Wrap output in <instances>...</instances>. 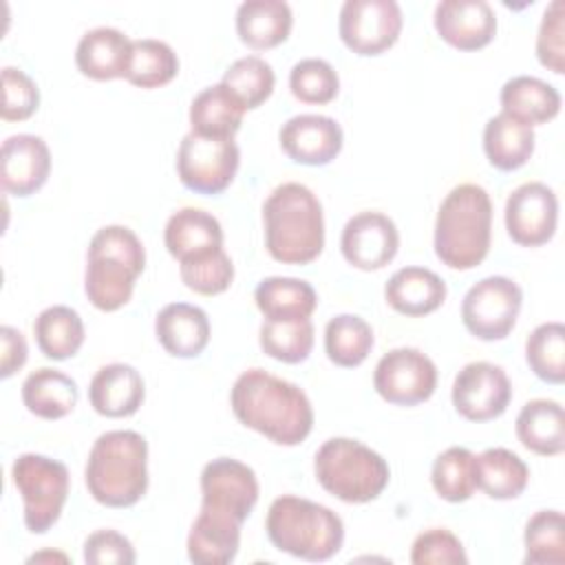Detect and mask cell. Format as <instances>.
I'll return each mask as SVG.
<instances>
[{
	"instance_id": "cell-15",
	"label": "cell",
	"mask_w": 565,
	"mask_h": 565,
	"mask_svg": "<svg viewBox=\"0 0 565 565\" xmlns=\"http://www.w3.org/2000/svg\"><path fill=\"white\" fill-rule=\"evenodd\" d=\"M340 249L349 265L362 271H375L395 258L399 249V232L382 212H358L342 227Z\"/></svg>"
},
{
	"instance_id": "cell-12",
	"label": "cell",
	"mask_w": 565,
	"mask_h": 565,
	"mask_svg": "<svg viewBox=\"0 0 565 565\" xmlns=\"http://www.w3.org/2000/svg\"><path fill=\"white\" fill-rule=\"evenodd\" d=\"M402 9L395 0H347L340 9L338 33L355 55H380L402 33Z\"/></svg>"
},
{
	"instance_id": "cell-29",
	"label": "cell",
	"mask_w": 565,
	"mask_h": 565,
	"mask_svg": "<svg viewBox=\"0 0 565 565\" xmlns=\"http://www.w3.org/2000/svg\"><path fill=\"white\" fill-rule=\"evenodd\" d=\"M483 152L497 170H519L534 152V130L508 113H499L483 128Z\"/></svg>"
},
{
	"instance_id": "cell-49",
	"label": "cell",
	"mask_w": 565,
	"mask_h": 565,
	"mask_svg": "<svg viewBox=\"0 0 565 565\" xmlns=\"http://www.w3.org/2000/svg\"><path fill=\"white\" fill-rule=\"evenodd\" d=\"M42 558H62V561H66V556H64V554H33V556L29 558V563H33V561H42Z\"/></svg>"
},
{
	"instance_id": "cell-23",
	"label": "cell",
	"mask_w": 565,
	"mask_h": 565,
	"mask_svg": "<svg viewBox=\"0 0 565 565\" xmlns=\"http://www.w3.org/2000/svg\"><path fill=\"white\" fill-rule=\"evenodd\" d=\"M132 53V40L113 26H97L86 31L75 49V64L82 75L108 82L126 77Z\"/></svg>"
},
{
	"instance_id": "cell-48",
	"label": "cell",
	"mask_w": 565,
	"mask_h": 565,
	"mask_svg": "<svg viewBox=\"0 0 565 565\" xmlns=\"http://www.w3.org/2000/svg\"><path fill=\"white\" fill-rule=\"evenodd\" d=\"M26 355H29V347L24 335L18 329L4 324L0 329V377L7 380L15 371H20L26 362Z\"/></svg>"
},
{
	"instance_id": "cell-17",
	"label": "cell",
	"mask_w": 565,
	"mask_h": 565,
	"mask_svg": "<svg viewBox=\"0 0 565 565\" xmlns=\"http://www.w3.org/2000/svg\"><path fill=\"white\" fill-rule=\"evenodd\" d=\"M282 152L302 166H327L342 150V128L327 115H296L278 132Z\"/></svg>"
},
{
	"instance_id": "cell-38",
	"label": "cell",
	"mask_w": 565,
	"mask_h": 565,
	"mask_svg": "<svg viewBox=\"0 0 565 565\" xmlns=\"http://www.w3.org/2000/svg\"><path fill=\"white\" fill-rule=\"evenodd\" d=\"M260 349L285 364L305 362L313 349V324L307 320H263L258 331Z\"/></svg>"
},
{
	"instance_id": "cell-37",
	"label": "cell",
	"mask_w": 565,
	"mask_h": 565,
	"mask_svg": "<svg viewBox=\"0 0 565 565\" xmlns=\"http://www.w3.org/2000/svg\"><path fill=\"white\" fill-rule=\"evenodd\" d=\"M179 73V57L163 40L143 38L132 40L130 64L126 79L139 88H159L174 79Z\"/></svg>"
},
{
	"instance_id": "cell-4",
	"label": "cell",
	"mask_w": 565,
	"mask_h": 565,
	"mask_svg": "<svg viewBox=\"0 0 565 565\" xmlns=\"http://www.w3.org/2000/svg\"><path fill=\"white\" fill-rule=\"evenodd\" d=\"M88 494L106 508H130L148 490V441L135 430H108L88 452Z\"/></svg>"
},
{
	"instance_id": "cell-7",
	"label": "cell",
	"mask_w": 565,
	"mask_h": 565,
	"mask_svg": "<svg viewBox=\"0 0 565 565\" xmlns=\"http://www.w3.org/2000/svg\"><path fill=\"white\" fill-rule=\"evenodd\" d=\"M313 472L318 483L344 503L377 499L391 479L384 457L349 437L327 439L313 457Z\"/></svg>"
},
{
	"instance_id": "cell-42",
	"label": "cell",
	"mask_w": 565,
	"mask_h": 565,
	"mask_svg": "<svg viewBox=\"0 0 565 565\" xmlns=\"http://www.w3.org/2000/svg\"><path fill=\"white\" fill-rule=\"evenodd\" d=\"M289 88L302 104H329L340 90V77L335 68L320 57H307L294 64L289 73Z\"/></svg>"
},
{
	"instance_id": "cell-30",
	"label": "cell",
	"mask_w": 565,
	"mask_h": 565,
	"mask_svg": "<svg viewBox=\"0 0 565 565\" xmlns=\"http://www.w3.org/2000/svg\"><path fill=\"white\" fill-rule=\"evenodd\" d=\"M256 307L265 320H307L316 311V289L300 278L269 276L254 291Z\"/></svg>"
},
{
	"instance_id": "cell-32",
	"label": "cell",
	"mask_w": 565,
	"mask_h": 565,
	"mask_svg": "<svg viewBox=\"0 0 565 565\" xmlns=\"http://www.w3.org/2000/svg\"><path fill=\"white\" fill-rule=\"evenodd\" d=\"M245 106L225 84L203 88L190 104V126L201 137H234L243 124Z\"/></svg>"
},
{
	"instance_id": "cell-33",
	"label": "cell",
	"mask_w": 565,
	"mask_h": 565,
	"mask_svg": "<svg viewBox=\"0 0 565 565\" xmlns=\"http://www.w3.org/2000/svg\"><path fill=\"white\" fill-rule=\"evenodd\" d=\"M33 333L40 351L49 360H68L84 344V322L79 313L66 305H53L38 313Z\"/></svg>"
},
{
	"instance_id": "cell-36",
	"label": "cell",
	"mask_w": 565,
	"mask_h": 565,
	"mask_svg": "<svg viewBox=\"0 0 565 565\" xmlns=\"http://www.w3.org/2000/svg\"><path fill=\"white\" fill-rule=\"evenodd\" d=\"M430 483L448 503L468 501L477 486V457L463 446H450L433 461Z\"/></svg>"
},
{
	"instance_id": "cell-27",
	"label": "cell",
	"mask_w": 565,
	"mask_h": 565,
	"mask_svg": "<svg viewBox=\"0 0 565 565\" xmlns=\"http://www.w3.org/2000/svg\"><path fill=\"white\" fill-rule=\"evenodd\" d=\"M501 113L527 124L539 126L554 119L561 110V93L532 75H516L508 79L499 95Z\"/></svg>"
},
{
	"instance_id": "cell-3",
	"label": "cell",
	"mask_w": 565,
	"mask_h": 565,
	"mask_svg": "<svg viewBox=\"0 0 565 565\" xmlns=\"http://www.w3.org/2000/svg\"><path fill=\"white\" fill-rule=\"evenodd\" d=\"M492 238V201L477 183L455 185L435 218V254L450 269H472L483 263Z\"/></svg>"
},
{
	"instance_id": "cell-24",
	"label": "cell",
	"mask_w": 565,
	"mask_h": 565,
	"mask_svg": "<svg viewBox=\"0 0 565 565\" xmlns=\"http://www.w3.org/2000/svg\"><path fill=\"white\" fill-rule=\"evenodd\" d=\"M154 333L166 353L196 358L210 342V320L201 307L170 302L154 318Z\"/></svg>"
},
{
	"instance_id": "cell-13",
	"label": "cell",
	"mask_w": 565,
	"mask_h": 565,
	"mask_svg": "<svg viewBox=\"0 0 565 565\" xmlns=\"http://www.w3.org/2000/svg\"><path fill=\"white\" fill-rule=\"evenodd\" d=\"M510 399V380L505 371L492 362H470L452 382V406L468 422H490L501 417Z\"/></svg>"
},
{
	"instance_id": "cell-31",
	"label": "cell",
	"mask_w": 565,
	"mask_h": 565,
	"mask_svg": "<svg viewBox=\"0 0 565 565\" xmlns=\"http://www.w3.org/2000/svg\"><path fill=\"white\" fill-rule=\"evenodd\" d=\"M22 402L35 417L62 419L77 404V384L66 373L42 366L22 382Z\"/></svg>"
},
{
	"instance_id": "cell-28",
	"label": "cell",
	"mask_w": 565,
	"mask_h": 565,
	"mask_svg": "<svg viewBox=\"0 0 565 565\" xmlns=\"http://www.w3.org/2000/svg\"><path fill=\"white\" fill-rule=\"evenodd\" d=\"M519 441L543 457L565 450V413L554 399H530L516 415Z\"/></svg>"
},
{
	"instance_id": "cell-41",
	"label": "cell",
	"mask_w": 565,
	"mask_h": 565,
	"mask_svg": "<svg viewBox=\"0 0 565 565\" xmlns=\"http://www.w3.org/2000/svg\"><path fill=\"white\" fill-rule=\"evenodd\" d=\"M523 563H554L565 561V521L558 510H539L525 525Z\"/></svg>"
},
{
	"instance_id": "cell-8",
	"label": "cell",
	"mask_w": 565,
	"mask_h": 565,
	"mask_svg": "<svg viewBox=\"0 0 565 565\" xmlns=\"http://www.w3.org/2000/svg\"><path fill=\"white\" fill-rule=\"evenodd\" d=\"M11 479L24 503V525L33 534L51 530L68 497V470L62 461L24 452L11 466Z\"/></svg>"
},
{
	"instance_id": "cell-40",
	"label": "cell",
	"mask_w": 565,
	"mask_h": 565,
	"mask_svg": "<svg viewBox=\"0 0 565 565\" xmlns=\"http://www.w3.org/2000/svg\"><path fill=\"white\" fill-rule=\"evenodd\" d=\"M221 84H225L234 93L245 110H254L274 93L276 75L269 62H265L263 57L245 55L227 66Z\"/></svg>"
},
{
	"instance_id": "cell-43",
	"label": "cell",
	"mask_w": 565,
	"mask_h": 565,
	"mask_svg": "<svg viewBox=\"0 0 565 565\" xmlns=\"http://www.w3.org/2000/svg\"><path fill=\"white\" fill-rule=\"evenodd\" d=\"M181 280L188 289L201 296L223 294L234 280V265L225 249H218L205 258L179 263Z\"/></svg>"
},
{
	"instance_id": "cell-18",
	"label": "cell",
	"mask_w": 565,
	"mask_h": 565,
	"mask_svg": "<svg viewBox=\"0 0 565 565\" xmlns=\"http://www.w3.org/2000/svg\"><path fill=\"white\" fill-rule=\"evenodd\" d=\"M51 152L42 137L20 132L2 143L0 154V183L7 194L31 196L49 179Z\"/></svg>"
},
{
	"instance_id": "cell-2",
	"label": "cell",
	"mask_w": 565,
	"mask_h": 565,
	"mask_svg": "<svg viewBox=\"0 0 565 565\" xmlns=\"http://www.w3.org/2000/svg\"><path fill=\"white\" fill-rule=\"evenodd\" d=\"M265 247L285 265H307L324 247V216L318 196L302 183L278 185L263 203Z\"/></svg>"
},
{
	"instance_id": "cell-16",
	"label": "cell",
	"mask_w": 565,
	"mask_h": 565,
	"mask_svg": "<svg viewBox=\"0 0 565 565\" xmlns=\"http://www.w3.org/2000/svg\"><path fill=\"white\" fill-rule=\"evenodd\" d=\"M258 501L256 472L232 457H218L201 470V505L245 521Z\"/></svg>"
},
{
	"instance_id": "cell-19",
	"label": "cell",
	"mask_w": 565,
	"mask_h": 565,
	"mask_svg": "<svg viewBox=\"0 0 565 565\" xmlns=\"http://www.w3.org/2000/svg\"><path fill=\"white\" fill-rule=\"evenodd\" d=\"M433 22L439 38L459 51L483 49L497 33V15L486 0H444Z\"/></svg>"
},
{
	"instance_id": "cell-5",
	"label": "cell",
	"mask_w": 565,
	"mask_h": 565,
	"mask_svg": "<svg viewBox=\"0 0 565 565\" xmlns=\"http://www.w3.org/2000/svg\"><path fill=\"white\" fill-rule=\"evenodd\" d=\"M146 267V249L126 225H106L95 232L86 254L84 291L99 311L121 309Z\"/></svg>"
},
{
	"instance_id": "cell-1",
	"label": "cell",
	"mask_w": 565,
	"mask_h": 565,
	"mask_svg": "<svg viewBox=\"0 0 565 565\" xmlns=\"http://www.w3.org/2000/svg\"><path fill=\"white\" fill-rule=\"evenodd\" d=\"M230 404L243 426L278 446H298L313 428V408L307 393L263 369H247L236 377Z\"/></svg>"
},
{
	"instance_id": "cell-47",
	"label": "cell",
	"mask_w": 565,
	"mask_h": 565,
	"mask_svg": "<svg viewBox=\"0 0 565 565\" xmlns=\"http://www.w3.org/2000/svg\"><path fill=\"white\" fill-rule=\"evenodd\" d=\"M84 561L90 565H132L137 554L124 534L115 530H97L84 541Z\"/></svg>"
},
{
	"instance_id": "cell-9",
	"label": "cell",
	"mask_w": 565,
	"mask_h": 565,
	"mask_svg": "<svg viewBox=\"0 0 565 565\" xmlns=\"http://www.w3.org/2000/svg\"><path fill=\"white\" fill-rule=\"evenodd\" d=\"M241 150L234 137H201L188 132L177 152V174L196 194H218L236 177Z\"/></svg>"
},
{
	"instance_id": "cell-26",
	"label": "cell",
	"mask_w": 565,
	"mask_h": 565,
	"mask_svg": "<svg viewBox=\"0 0 565 565\" xmlns=\"http://www.w3.org/2000/svg\"><path fill=\"white\" fill-rule=\"evenodd\" d=\"M294 26L291 7L282 0H247L236 9V33L254 51L282 44Z\"/></svg>"
},
{
	"instance_id": "cell-21",
	"label": "cell",
	"mask_w": 565,
	"mask_h": 565,
	"mask_svg": "<svg viewBox=\"0 0 565 565\" xmlns=\"http://www.w3.org/2000/svg\"><path fill=\"white\" fill-rule=\"evenodd\" d=\"M163 243L179 263L205 258L223 249V227L218 218L205 210L181 207L168 218Z\"/></svg>"
},
{
	"instance_id": "cell-39",
	"label": "cell",
	"mask_w": 565,
	"mask_h": 565,
	"mask_svg": "<svg viewBox=\"0 0 565 565\" xmlns=\"http://www.w3.org/2000/svg\"><path fill=\"white\" fill-rule=\"evenodd\" d=\"M525 360L539 380L547 384H563L565 327L561 322L539 324L525 340Z\"/></svg>"
},
{
	"instance_id": "cell-22",
	"label": "cell",
	"mask_w": 565,
	"mask_h": 565,
	"mask_svg": "<svg viewBox=\"0 0 565 565\" xmlns=\"http://www.w3.org/2000/svg\"><path fill=\"white\" fill-rule=\"evenodd\" d=\"M146 397L141 373L124 362L102 366L88 384V402L97 415L130 417Z\"/></svg>"
},
{
	"instance_id": "cell-11",
	"label": "cell",
	"mask_w": 565,
	"mask_h": 565,
	"mask_svg": "<svg viewBox=\"0 0 565 565\" xmlns=\"http://www.w3.org/2000/svg\"><path fill=\"white\" fill-rule=\"evenodd\" d=\"M373 388L388 404L417 406L435 393L437 366L419 349H391L375 364Z\"/></svg>"
},
{
	"instance_id": "cell-14",
	"label": "cell",
	"mask_w": 565,
	"mask_h": 565,
	"mask_svg": "<svg viewBox=\"0 0 565 565\" xmlns=\"http://www.w3.org/2000/svg\"><path fill=\"white\" fill-rule=\"evenodd\" d=\"M558 223V199L541 181H527L514 188L505 201V230L516 245H545Z\"/></svg>"
},
{
	"instance_id": "cell-25",
	"label": "cell",
	"mask_w": 565,
	"mask_h": 565,
	"mask_svg": "<svg viewBox=\"0 0 565 565\" xmlns=\"http://www.w3.org/2000/svg\"><path fill=\"white\" fill-rule=\"evenodd\" d=\"M384 298L402 316L419 318L439 309L446 300V282L426 267H402L397 269L386 287Z\"/></svg>"
},
{
	"instance_id": "cell-44",
	"label": "cell",
	"mask_w": 565,
	"mask_h": 565,
	"mask_svg": "<svg viewBox=\"0 0 565 565\" xmlns=\"http://www.w3.org/2000/svg\"><path fill=\"white\" fill-rule=\"evenodd\" d=\"M413 565H466L468 556L461 541L446 527H430L413 541Z\"/></svg>"
},
{
	"instance_id": "cell-35",
	"label": "cell",
	"mask_w": 565,
	"mask_h": 565,
	"mask_svg": "<svg viewBox=\"0 0 565 565\" xmlns=\"http://www.w3.org/2000/svg\"><path fill=\"white\" fill-rule=\"evenodd\" d=\"M371 324L353 313H338L324 327V351L327 358L342 369L360 366L373 349Z\"/></svg>"
},
{
	"instance_id": "cell-46",
	"label": "cell",
	"mask_w": 565,
	"mask_h": 565,
	"mask_svg": "<svg viewBox=\"0 0 565 565\" xmlns=\"http://www.w3.org/2000/svg\"><path fill=\"white\" fill-rule=\"evenodd\" d=\"M536 57L539 62L556 75L565 73V20L563 2L554 0L541 18L536 35Z\"/></svg>"
},
{
	"instance_id": "cell-45",
	"label": "cell",
	"mask_w": 565,
	"mask_h": 565,
	"mask_svg": "<svg viewBox=\"0 0 565 565\" xmlns=\"http://www.w3.org/2000/svg\"><path fill=\"white\" fill-rule=\"evenodd\" d=\"M40 104V90L35 82L20 68H2V119L4 121H24L29 119Z\"/></svg>"
},
{
	"instance_id": "cell-20",
	"label": "cell",
	"mask_w": 565,
	"mask_h": 565,
	"mask_svg": "<svg viewBox=\"0 0 565 565\" xmlns=\"http://www.w3.org/2000/svg\"><path fill=\"white\" fill-rule=\"evenodd\" d=\"M241 525L236 516L201 505L188 534V558L199 565L232 563L241 545Z\"/></svg>"
},
{
	"instance_id": "cell-34",
	"label": "cell",
	"mask_w": 565,
	"mask_h": 565,
	"mask_svg": "<svg viewBox=\"0 0 565 565\" xmlns=\"http://www.w3.org/2000/svg\"><path fill=\"white\" fill-rule=\"evenodd\" d=\"M530 479L525 461L508 448H488L477 457V486L497 501L516 499Z\"/></svg>"
},
{
	"instance_id": "cell-10",
	"label": "cell",
	"mask_w": 565,
	"mask_h": 565,
	"mask_svg": "<svg viewBox=\"0 0 565 565\" xmlns=\"http://www.w3.org/2000/svg\"><path fill=\"white\" fill-rule=\"evenodd\" d=\"M521 305L523 291L514 280L505 276H488L466 291L461 320L479 340H503L514 329Z\"/></svg>"
},
{
	"instance_id": "cell-6",
	"label": "cell",
	"mask_w": 565,
	"mask_h": 565,
	"mask_svg": "<svg viewBox=\"0 0 565 565\" xmlns=\"http://www.w3.org/2000/svg\"><path fill=\"white\" fill-rule=\"evenodd\" d=\"M265 530L276 550L302 561H329L344 541L342 519L331 508L294 494L271 501Z\"/></svg>"
}]
</instances>
